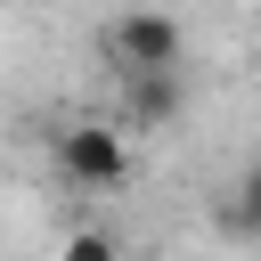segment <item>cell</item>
<instances>
[{"label": "cell", "mask_w": 261, "mask_h": 261, "mask_svg": "<svg viewBox=\"0 0 261 261\" xmlns=\"http://www.w3.org/2000/svg\"><path fill=\"white\" fill-rule=\"evenodd\" d=\"M49 155L82 188H122L130 179V147H122L114 122H65V130H49Z\"/></svg>", "instance_id": "cell-1"}, {"label": "cell", "mask_w": 261, "mask_h": 261, "mask_svg": "<svg viewBox=\"0 0 261 261\" xmlns=\"http://www.w3.org/2000/svg\"><path fill=\"white\" fill-rule=\"evenodd\" d=\"M114 65L122 73H147V65H179V24L163 16V8H130L122 24H114Z\"/></svg>", "instance_id": "cell-2"}, {"label": "cell", "mask_w": 261, "mask_h": 261, "mask_svg": "<svg viewBox=\"0 0 261 261\" xmlns=\"http://www.w3.org/2000/svg\"><path fill=\"white\" fill-rule=\"evenodd\" d=\"M188 90H179V65H147V73H122V122L130 130H163L179 122Z\"/></svg>", "instance_id": "cell-3"}, {"label": "cell", "mask_w": 261, "mask_h": 261, "mask_svg": "<svg viewBox=\"0 0 261 261\" xmlns=\"http://www.w3.org/2000/svg\"><path fill=\"white\" fill-rule=\"evenodd\" d=\"M220 228L245 237V245H261V163H245V171L228 179V196H220Z\"/></svg>", "instance_id": "cell-4"}, {"label": "cell", "mask_w": 261, "mask_h": 261, "mask_svg": "<svg viewBox=\"0 0 261 261\" xmlns=\"http://www.w3.org/2000/svg\"><path fill=\"white\" fill-rule=\"evenodd\" d=\"M57 261H122V245H114L106 228H73V237L57 245Z\"/></svg>", "instance_id": "cell-5"}]
</instances>
